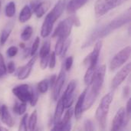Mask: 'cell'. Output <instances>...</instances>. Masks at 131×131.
I'll return each mask as SVG.
<instances>
[{
  "label": "cell",
  "mask_w": 131,
  "mask_h": 131,
  "mask_svg": "<svg viewBox=\"0 0 131 131\" xmlns=\"http://www.w3.org/2000/svg\"><path fill=\"white\" fill-rule=\"evenodd\" d=\"M88 0H71L67 5V12L68 14H74L84 6Z\"/></svg>",
  "instance_id": "obj_19"
},
{
  "label": "cell",
  "mask_w": 131,
  "mask_h": 131,
  "mask_svg": "<svg viewBox=\"0 0 131 131\" xmlns=\"http://www.w3.org/2000/svg\"><path fill=\"white\" fill-rule=\"evenodd\" d=\"M39 44H40V38H39V37H37L35 38V40L34 41L33 45L31 48V54H30L31 56H33L35 54V53L38 51V48L39 47Z\"/></svg>",
  "instance_id": "obj_32"
},
{
  "label": "cell",
  "mask_w": 131,
  "mask_h": 131,
  "mask_svg": "<svg viewBox=\"0 0 131 131\" xmlns=\"http://www.w3.org/2000/svg\"><path fill=\"white\" fill-rule=\"evenodd\" d=\"M73 110L71 107H69L67 112L65 113L64 118L60 120L57 124H54V127L52 128L53 130H70L71 129V119L73 115Z\"/></svg>",
  "instance_id": "obj_14"
},
{
  "label": "cell",
  "mask_w": 131,
  "mask_h": 131,
  "mask_svg": "<svg viewBox=\"0 0 131 131\" xmlns=\"http://www.w3.org/2000/svg\"><path fill=\"white\" fill-rule=\"evenodd\" d=\"M18 53V48L15 46H11L8 50H7V55L9 58H13L15 57Z\"/></svg>",
  "instance_id": "obj_36"
},
{
  "label": "cell",
  "mask_w": 131,
  "mask_h": 131,
  "mask_svg": "<svg viewBox=\"0 0 131 131\" xmlns=\"http://www.w3.org/2000/svg\"><path fill=\"white\" fill-rule=\"evenodd\" d=\"M15 11H16V6H15V3L14 2H10L6 5L5 7V15L8 18H12L15 15Z\"/></svg>",
  "instance_id": "obj_25"
},
{
  "label": "cell",
  "mask_w": 131,
  "mask_h": 131,
  "mask_svg": "<svg viewBox=\"0 0 131 131\" xmlns=\"http://www.w3.org/2000/svg\"><path fill=\"white\" fill-rule=\"evenodd\" d=\"M130 119L126 115V111L124 107H121L117 112L114 121L112 122L111 130L117 131L124 129L128 124Z\"/></svg>",
  "instance_id": "obj_9"
},
{
  "label": "cell",
  "mask_w": 131,
  "mask_h": 131,
  "mask_svg": "<svg viewBox=\"0 0 131 131\" xmlns=\"http://www.w3.org/2000/svg\"><path fill=\"white\" fill-rule=\"evenodd\" d=\"M71 41L70 39H68V40H66L64 41V46H63V48H62V51H61V57H64L66 54L67 51H68V48H69V46L71 45Z\"/></svg>",
  "instance_id": "obj_38"
},
{
  "label": "cell",
  "mask_w": 131,
  "mask_h": 131,
  "mask_svg": "<svg viewBox=\"0 0 131 131\" xmlns=\"http://www.w3.org/2000/svg\"><path fill=\"white\" fill-rule=\"evenodd\" d=\"M102 48V41L99 40L96 42L94 45V48L92 51V52L86 57V58L84 61V64L88 65V68H97L98 58L100 56V52Z\"/></svg>",
  "instance_id": "obj_10"
},
{
  "label": "cell",
  "mask_w": 131,
  "mask_h": 131,
  "mask_svg": "<svg viewBox=\"0 0 131 131\" xmlns=\"http://www.w3.org/2000/svg\"><path fill=\"white\" fill-rule=\"evenodd\" d=\"M113 100V94L112 93H108L107 94L104 95L97 107L95 114V118L98 123L99 127L101 130L105 129L107 124V117L110 109V105Z\"/></svg>",
  "instance_id": "obj_6"
},
{
  "label": "cell",
  "mask_w": 131,
  "mask_h": 131,
  "mask_svg": "<svg viewBox=\"0 0 131 131\" xmlns=\"http://www.w3.org/2000/svg\"><path fill=\"white\" fill-rule=\"evenodd\" d=\"M64 106L62 101V99L61 98L60 100H58L56 108H55V111H54V124H57L62 117V114L64 113Z\"/></svg>",
  "instance_id": "obj_21"
},
{
  "label": "cell",
  "mask_w": 131,
  "mask_h": 131,
  "mask_svg": "<svg viewBox=\"0 0 131 131\" xmlns=\"http://www.w3.org/2000/svg\"><path fill=\"white\" fill-rule=\"evenodd\" d=\"M50 49H51V44H50V41H45L41 50H40V52H39V56L40 58H43V57H45L47 55H49L50 54Z\"/></svg>",
  "instance_id": "obj_29"
},
{
  "label": "cell",
  "mask_w": 131,
  "mask_h": 131,
  "mask_svg": "<svg viewBox=\"0 0 131 131\" xmlns=\"http://www.w3.org/2000/svg\"><path fill=\"white\" fill-rule=\"evenodd\" d=\"M7 73L6 65L5 64V61L3 56L0 54V78H3Z\"/></svg>",
  "instance_id": "obj_31"
},
{
  "label": "cell",
  "mask_w": 131,
  "mask_h": 131,
  "mask_svg": "<svg viewBox=\"0 0 131 131\" xmlns=\"http://www.w3.org/2000/svg\"><path fill=\"white\" fill-rule=\"evenodd\" d=\"M88 88H86L82 94L79 96L78 101L76 103L75 105V108H74V115L77 120H80L81 117H82V114H83V105H84V97L87 93Z\"/></svg>",
  "instance_id": "obj_17"
},
{
  "label": "cell",
  "mask_w": 131,
  "mask_h": 131,
  "mask_svg": "<svg viewBox=\"0 0 131 131\" xmlns=\"http://www.w3.org/2000/svg\"><path fill=\"white\" fill-rule=\"evenodd\" d=\"M105 73H106V65L104 64L101 66L97 70H96L93 81L90 85L91 88L89 91L88 88V91L84 97L83 111L88 110L93 105L95 100L97 99L104 84Z\"/></svg>",
  "instance_id": "obj_2"
},
{
  "label": "cell",
  "mask_w": 131,
  "mask_h": 131,
  "mask_svg": "<svg viewBox=\"0 0 131 131\" xmlns=\"http://www.w3.org/2000/svg\"><path fill=\"white\" fill-rule=\"evenodd\" d=\"M65 41L66 40L58 38V40H57V42H56V45H55V47H54V53H55L56 55H61V51H62V48H63V46H64V44Z\"/></svg>",
  "instance_id": "obj_30"
},
{
  "label": "cell",
  "mask_w": 131,
  "mask_h": 131,
  "mask_svg": "<svg viewBox=\"0 0 131 131\" xmlns=\"http://www.w3.org/2000/svg\"><path fill=\"white\" fill-rule=\"evenodd\" d=\"M66 80V75H65V71H64V69H62L58 76L56 78L55 82L53 85L52 88V99L54 101H58V98L61 94V91L62 90V88Z\"/></svg>",
  "instance_id": "obj_13"
},
{
  "label": "cell",
  "mask_w": 131,
  "mask_h": 131,
  "mask_svg": "<svg viewBox=\"0 0 131 131\" xmlns=\"http://www.w3.org/2000/svg\"><path fill=\"white\" fill-rule=\"evenodd\" d=\"M131 53L130 46H127L122 50H121L111 61L110 64V70L111 71L117 70L120 67H121L124 64H125L127 60L130 58Z\"/></svg>",
  "instance_id": "obj_8"
},
{
  "label": "cell",
  "mask_w": 131,
  "mask_h": 131,
  "mask_svg": "<svg viewBox=\"0 0 131 131\" xmlns=\"http://www.w3.org/2000/svg\"><path fill=\"white\" fill-rule=\"evenodd\" d=\"M1 5L2 4H1V0H0V11H1Z\"/></svg>",
  "instance_id": "obj_46"
},
{
  "label": "cell",
  "mask_w": 131,
  "mask_h": 131,
  "mask_svg": "<svg viewBox=\"0 0 131 131\" xmlns=\"http://www.w3.org/2000/svg\"><path fill=\"white\" fill-rule=\"evenodd\" d=\"M0 130H1V127H0Z\"/></svg>",
  "instance_id": "obj_48"
},
{
  "label": "cell",
  "mask_w": 131,
  "mask_h": 131,
  "mask_svg": "<svg viewBox=\"0 0 131 131\" xmlns=\"http://www.w3.org/2000/svg\"><path fill=\"white\" fill-rule=\"evenodd\" d=\"M131 71V64L128 63L124 67H123L115 75V77L113 78L111 82V88L116 89L127 78V77L129 75Z\"/></svg>",
  "instance_id": "obj_12"
},
{
  "label": "cell",
  "mask_w": 131,
  "mask_h": 131,
  "mask_svg": "<svg viewBox=\"0 0 131 131\" xmlns=\"http://www.w3.org/2000/svg\"><path fill=\"white\" fill-rule=\"evenodd\" d=\"M12 93L19 101H21V102H29L32 107L35 106L37 104L38 98V91H36L35 89L30 88L29 85L26 84H20L13 88Z\"/></svg>",
  "instance_id": "obj_4"
},
{
  "label": "cell",
  "mask_w": 131,
  "mask_h": 131,
  "mask_svg": "<svg viewBox=\"0 0 131 131\" xmlns=\"http://www.w3.org/2000/svg\"><path fill=\"white\" fill-rule=\"evenodd\" d=\"M50 55V54H49ZM49 55H47L45 57L41 58V61H40V66L42 70L45 69L48 64V61H49Z\"/></svg>",
  "instance_id": "obj_37"
},
{
  "label": "cell",
  "mask_w": 131,
  "mask_h": 131,
  "mask_svg": "<svg viewBox=\"0 0 131 131\" xmlns=\"http://www.w3.org/2000/svg\"><path fill=\"white\" fill-rule=\"evenodd\" d=\"M72 64H73V57L70 56V57L67 58L66 60H65V62H64V70L66 71H70L71 67H72Z\"/></svg>",
  "instance_id": "obj_35"
},
{
  "label": "cell",
  "mask_w": 131,
  "mask_h": 131,
  "mask_svg": "<svg viewBox=\"0 0 131 131\" xmlns=\"http://www.w3.org/2000/svg\"><path fill=\"white\" fill-rule=\"evenodd\" d=\"M37 119H38V114H37V111L35 110L29 119H28V129L30 130H34L35 129V127H36V124H37Z\"/></svg>",
  "instance_id": "obj_24"
},
{
  "label": "cell",
  "mask_w": 131,
  "mask_h": 131,
  "mask_svg": "<svg viewBox=\"0 0 131 131\" xmlns=\"http://www.w3.org/2000/svg\"><path fill=\"white\" fill-rule=\"evenodd\" d=\"M131 12L130 8H128L125 12L121 14L120 16H117V18H114L110 23L107 25L102 26L99 28H97L91 35V36L86 40V41L84 43L82 48H88L94 44V41H96L98 39H101L109 34H111L113 31L122 27L125 24L130 21Z\"/></svg>",
  "instance_id": "obj_1"
},
{
  "label": "cell",
  "mask_w": 131,
  "mask_h": 131,
  "mask_svg": "<svg viewBox=\"0 0 131 131\" xmlns=\"http://www.w3.org/2000/svg\"><path fill=\"white\" fill-rule=\"evenodd\" d=\"M0 114H1V107H0Z\"/></svg>",
  "instance_id": "obj_47"
},
{
  "label": "cell",
  "mask_w": 131,
  "mask_h": 131,
  "mask_svg": "<svg viewBox=\"0 0 131 131\" xmlns=\"http://www.w3.org/2000/svg\"><path fill=\"white\" fill-rule=\"evenodd\" d=\"M127 0H97L94 5L96 17H101Z\"/></svg>",
  "instance_id": "obj_7"
},
{
  "label": "cell",
  "mask_w": 131,
  "mask_h": 131,
  "mask_svg": "<svg viewBox=\"0 0 131 131\" xmlns=\"http://www.w3.org/2000/svg\"><path fill=\"white\" fill-rule=\"evenodd\" d=\"M50 6H51V2L49 1H45L41 2H39L38 1H33L31 3V6L29 7L38 18H41L48 10Z\"/></svg>",
  "instance_id": "obj_15"
},
{
  "label": "cell",
  "mask_w": 131,
  "mask_h": 131,
  "mask_svg": "<svg viewBox=\"0 0 131 131\" xmlns=\"http://www.w3.org/2000/svg\"><path fill=\"white\" fill-rule=\"evenodd\" d=\"M65 7V0H59L52 10L46 15L41 29V35L43 38H47L51 33L54 24L60 18Z\"/></svg>",
  "instance_id": "obj_3"
},
{
  "label": "cell",
  "mask_w": 131,
  "mask_h": 131,
  "mask_svg": "<svg viewBox=\"0 0 131 131\" xmlns=\"http://www.w3.org/2000/svg\"><path fill=\"white\" fill-rule=\"evenodd\" d=\"M1 119L3 124H5V125H7L8 127H13L14 125V120L12 117V115L10 114L7 107L5 105H2L1 107Z\"/></svg>",
  "instance_id": "obj_18"
},
{
  "label": "cell",
  "mask_w": 131,
  "mask_h": 131,
  "mask_svg": "<svg viewBox=\"0 0 131 131\" xmlns=\"http://www.w3.org/2000/svg\"><path fill=\"white\" fill-rule=\"evenodd\" d=\"M96 70H97V68H88V70L85 73V75H84V83L87 86L89 87L91 85Z\"/></svg>",
  "instance_id": "obj_23"
},
{
  "label": "cell",
  "mask_w": 131,
  "mask_h": 131,
  "mask_svg": "<svg viewBox=\"0 0 131 131\" xmlns=\"http://www.w3.org/2000/svg\"><path fill=\"white\" fill-rule=\"evenodd\" d=\"M130 87L129 86H126L123 89V97L124 98H127L129 97L130 95Z\"/></svg>",
  "instance_id": "obj_42"
},
{
  "label": "cell",
  "mask_w": 131,
  "mask_h": 131,
  "mask_svg": "<svg viewBox=\"0 0 131 131\" xmlns=\"http://www.w3.org/2000/svg\"><path fill=\"white\" fill-rule=\"evenodd\" d=\"M126 115L127 118H130V113H131V100L129 99L127 104V108H126Z\"/></svg>",
  "instance_id": "obj_41"
},
{
  "label": "cell",
  "mask_w": 131,
  "mask_h": 131,
  "mask_svg": "<svg viewBox=\"0 0 131 131\" xmlns=\"http://www.w3.org/2000/svg\"><path fill=\"white\" fill-rule=\"evenodd\" d=\"M84 130L87 131H91L94 130V126H93V123L91 120H86L84 122Z\"/></svg>",
  "instance_id": "obj_39"
},
{
  "label": "cell",
  "mask_w": 131,
  "mask_h": 131,
  "mask_svg": "<svg viewBox=\"0 0 131 131\" xmlns=\"http://www.w3.org/2000/svg\"><path fill=\"white\" fill-rule=\"evenodd\" d=\"M31 54V48H24V58H28Z\"/></svg>",
  "instance_id": "obj_44"
},
{
  "label": "cell",
  "mask_w": 131,
  "mask_h": 131,
  "mask_svg": "<svg viewBox=\"0 0 131 131\" xmlns=\"http://www.w3.org/2000/svg\"><path fill=\"white\" fill-rule=\"evenodd\" d=\"M80 25L81 23L79 18L75 15H71L58 24L51 37H57L64 40H67L71 34L73 25H76V27H78L80 26Z\"/></svg>",
  "instance_id": "obj_5"
},
{
  "label": "cell",
  "mask_w": 131,
  "mask_h": 131,
  "mask_svg": "<svg viewBox=\"0 0 131 131\" xmlns=\"http://www.w3.org/2000/svg\"><path fill=\"white\" fill-rule=\"evenodd\" d=\"M26 108H27L26 103L21 102V104H19V103L16 102L13 107V111L18 115H22L25 113Z\"/></svg>",
  "instance_id": "obj_26"
},
{
  "label": "cell",
  "mask_w": 131,
  "mask_h": 131,
  "mask_svg": "<svg viewBox=\"0 0 131 131\" xmlns=\"http://www.w3.org/2000/svg\"><path fill=\"white\" fill-rule=\"evenodd\" d=\"M76 85H77V81L75 80H72L71 81V82L68 84L61 99L64 104V107L66 108H69L71 107L74 100V91L76 88Z\"/></svg>",
  "instance_id": "obj_11"
},
{
  "label": "cell",
  "mask_w": 131,
  "mask_h": 131,
  "mask_svg": "<svg viewBox=\"0 0 131 131\" xmlns=\"http://www.w3.org/2000/svg\"><path fill=\"white\" fill-rule=\"evenodd\" d=\"M56 64V54L54 51H52L51 54L49 55V61H48V65L50 69H54Z\"/></svg>",
  "instance_id": "obj_34"
},
{
  "label": "cell",
  "mask_w": 131,
  "mask_h": 131,
  "mask_svg": "<svg viewBox=\"0 0 131 131\" xmlns=\"http://www.w3.org/2000/svg\"><path fill=\"white\" fill-rule=\"evenodd\" d=\"M6 69H7V72H8L9 74H12L15 71V63L13 61H10L7 64V67H6Z\"/></svg>",
  "instance_id": "obj_40"
},
{
  "label": "cell",
  "mask_w": 131,
  "mask_h": 131,
  "mask_svg": "<svg viewBox=\"0 0 131 131\" xmlns=\"http://www.w3.org/2000/svg\"><path fill=\"white\" fill-rule=\"evenodd\" d=\"M37 58H38L37 55H35V54L33 55L32 58L29 60V61L25 65L18 68L17 76L19 80H25L28 78V76L30 75L31 71L32 70V68H33L35 61H37Z\"/></svg>",
  "instance_id": "obj_16"
},
{
  "label": "cell",
  "mask_w": 131,
  "mask_h": 131,
  "mask_svg": "<svg viewBox=\"0 0 131 131\" xmlns=\"http://www.w3.org/2000/svg\"><path fill=\"white\" fill-rule=\"evenodd\" d=\"M56 78H57V76H56L55 74H53V75L51 76V78L50 81H48V82H49V85L51 86V88H52V87H53V85H54V82H55Z\"/></svg>",
  "instance_id": "obj_43"
},
{
  "label": "cell",
  "mask_w": 131,
  "mask_h": 131,
  "mask_svg": "<svg viewBox=\"0 0 131 131\" xmlns=\"http://www.w3.org/2000/svg\"><path fill=\"white\" fill-rule=\"evenodd\" d=\"M31 13H32V11L31 8L28 5H25L23 8L21 9V11L20 12L19 16H18L19 21L21 23H25L27 21H28L30 18L31 17Z\"/></svg>",
  "instance_id": "obj_22"
},
{
  "label": "cell",
  "mask_w": 131,
  "mask_h": 131,
  "mask_svg": "<svg viewBox=\"0 0 131 131\" xmlns=\"http://www.w3.org/2000/svg\"><path fill=\"white\" fill-rule=\"evenodd\" d=\"M49 88V82L48 80L45 79V80H42L41 81L37 86V91L38 93L41 94H45L47 92L48 89Z\"/></svg>",
  "instance_id": "obj_28"
},
{
  "label": "cell",
  "mask_w": 131,
  "mask_h": 131,
  "mask_svg": "<svg viewBox=\"0 0 131 131\" xmlns=\"http://www.w3.org/2000/svg\"><path fill=\"white\" fill-rule=\"evenodd\" d=\"M28 114H25L24 116H23V117H22V119H21V122H20V125H19V128H18V130H28V124H27V119H28Z\"/></svg>",
  "instance_id": "obj_33"
},
{
  "label": "cell",
  "mask_w": 131,
  "mask_h": 131,
  "mask_svg": "<svg viewBox=\"0 0 131 131\" xmlns=\"http://www.w3.org/2000/svg\"><path fill=\"white\" fill-rule=\"evenodd\" d=\"M13 27H14V21H10L4 27L3 30L2 31L1 36H0V44L2 45L5 44L6 41L8 40L11 32L13 29Z\"/></svg>",
  "instance_id": "obj_20"
},
{
  "label": "cell",
  "mask_w": 131,
  "mask_h": 131,
  "mask_svg": "<svg viewBox=\"0 0 131 131\" xmlns=\"http://www.w3.org/2000/svg\"><path fill=\"white\" fill-rule=\"evenodd\" d=\"M19 45H20V47H21V48H25V44H23V43H20V44H19Z\"/></svg>",
  "instance_id": "obj_45"
},
{
  "label": "cell",
  "mask_w": 131,
  "mask_h": 131,
  "mask_svg": "<svg viewBox=\"0 0 131 131\" xmlns=\"http://www.w3.org/2000/svg\"><path fill=\"white\" fill-rule=\"evenodd\" d=\"M32 33H33V28L30 25H28L22 31V32L21 34V38L25 41H28L30 39V38L31 37Z\"/></svg>",
  "instance_id": "obj_27"
}]
</instances>
